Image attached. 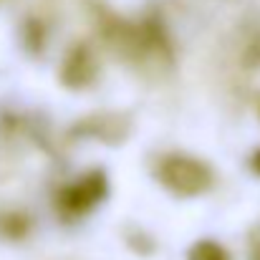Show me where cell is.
I'll use <instances>...</instances> for the list:
<instances>
[{
	"label": "cell",
	"mask_w": 260,
	"mask_h": 260,
	"mask_svg": "<svg viewBox=\"0 0 260 260\" xmlns=\"http://www.w3.org/2000/svg\"><path fill=\"white\" fill-rule=\"evenodd\" d=\"M159 182L182 197H192V194H202L205 189L212 187V170L187 154H170L159 162L157 167Z\"/></svg>",
	"instance_id": "6da1fadb"
},
{
	"label": "cell",
	"mask_w": 260,
	"mask_h": 260,
	"mask_svg": "<svg viewBox=\"0 0 260 260\" xmlns=\"http://www.w3.org/2000/svg\"><path fill=\"white\" fill-rule=\"evenodd\" d=\"M106 189H109V179L101 170H93V172L84 174L81 179H76L74 184L63 187L61 194H58V207L66 212V215H84L88 212L93 205H99L104 197H106Z\"/></svg>",
	"instance_id": "7a4b0ae2"
},
{
	"label": "cell",
	"mask_w": 260,
	"mask_h": 260,
	"mask_svg": "<svg viewBox=\"0 0 260 260\" xmlns=\"http://www.w3.org/2000/svg\"><path fill=\"white\" fill-rule=\"evenodd\" d=\"M96 74H99V58H96V53L88 48L86 43L71 46V51L63 56L61 81L69 88H86L88 84H93Z\"/></svg>",
	"instance_id": "3957f363"
},
{
	"label": "cell",
	"mask_w": 260,
	"mask_h": 260,
	"mask_svg": "<svg viewBox=\"0 0 260 260\" xmlns=\"http://www.w3.org/2000/svg\"><path fill=\"white\" fill-rule=\"evenodd\" d=\"M76 137H96L109 144H119L129 134V119L124 114H93L74 126Z\"/></svg>",
	"instance_id": "277c9868"
},
{
	"label": "cell",
	"mask_w": 260,
	"mask_h": 260,
	"mask_svg": "<svg viewBox=\"0 0 260 260\" xmlns=\"http://www.w3.org/2000/svg\"><path fill=\"white\" fill-rule=\"evenodd\" d=\"M187 260H230V255L225 253V248L215 240H200L189 248Z\"/></svg>",
	"instance_id": "5b68a950"
},
{
	"label": "cell",
	"mask_w": 260,
	"mask_h": 260,
	"mask_svg": "<svg viewBox=\"0 0 260 260\" xmlns=\"http://www.w3.org/2000/svg\"><path fill=\"white\" fill-rule=\"evenodd\" d=\"M28 217L23 212H5L0 215V233L5 238H23L28 233Z\"/></svg>",
	"instance_id": "8992f818"
},
{
	"label": "cell",
	"mask_w": 260,
	"mask_h": 260,
	"mask_svg": "<svg viewBox=\"0 0 260 260\" xmlns=\"http://www.w3.org/2000/svg\"><path fill=\"white\" fill-rule=\"evenodd\" d=\"M248 258L260 260V222L253 225L250 233H248Z\"/></svg>",
	"instance_id": "52a82bcc"
},
{
	"label": "cell",
	"mask_w": 260,
	"mask_h": 260,
	"mask_svg": "<svg viewBox=\"0 0 260 260\" xmlns=\"http://www.w3.org/2000/svg\"><path fill=\"white\" fill-rule=\"evenodd\" d=\"M253 170L260 174V149L255 152V154H253Z\"/></svg>",
	"instance_id": "ba28073f"
}]
</instances>
